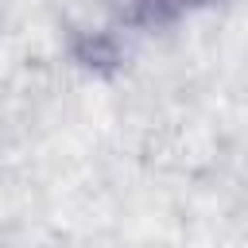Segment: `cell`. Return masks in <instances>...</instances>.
<instances>
[{
  "instance_id": "6da1fadb",
  "label": "cell",
  "mask_w": 248,
  "mask_h": 248,
  "mask_svg": "<svg viewBox=\"0 0 248 248\" xmlns=\"http://www.w3.org/2000/svg\"><path fill=\"white\" fill-rule=\"evenodd\" d=\"M151 16H170V12H182L190 4H202V0H143Z\"/></svg>"
}]
</instances>
